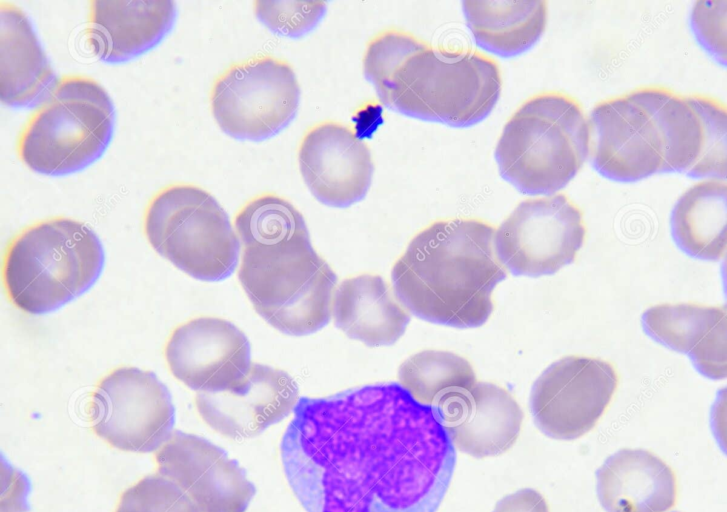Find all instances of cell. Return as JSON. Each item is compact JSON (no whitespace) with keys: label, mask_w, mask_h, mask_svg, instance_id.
I'll return each mask as SVG.
<instances>
[{"label":"cell","mask_w":727,"mask_h":512,"mask_svg":"<svg viewBox=\"0 0 727 512\" xmlns=\"http://www.w3.org/2000/svg\"><path fill=\"white\" fill-rule=\"evenodd\" d=\"M331 313L336 327L369 347L392 345L410 321L388 283L369 273L346 278L338 285Z\"/></svg>","instance_id":"603a6c76"},{"label":"cell","mask_w":727,"mask_h":512,"mask_svg":"<svg viewBox=\"0 0 727 512\" xmlns=\"http://www.w3.org/2000/svg\"><path fill=\"white\" fill-rule=\"evenodd\" d=\"M590 150L588 117L560 91L526 99L507 120L495 148L501 176L528 195H553L583 166Z\"/></svg>","instance_id":"5b68a950"},{"label":"cell","mask_w":727,"mask_h":512,"mask_svg":"<svg viewBox=\"0 0 727 512\" xmlns=\"http://www.w3.org/2000/svg\"><path fill=\"white\" fill-rule=\"evenodd\" d=\"M677 245L688 255L721 260L726 255V181L712 178L687 189L671 215Z\"/></svg>","instance_id":"484cf974"},{"label":"cell","mask_w":727,"mask_h":512,"mask_svg":"<svg viewBox=\"0 0 727 512\" xmlns=\"http://www.w3.org/2000/svg\"><path fill=\"white\" fill-rule=\"evenodd\" d=\"M362 66L385 106L452 127L486 118L502 89L494 58L476 49L435 46L398 28L368 41Z\"/></svg>","instance_id":"3957f363"},{"label":"cell","mask_w":727,"mask_h":512,"mask_svg":"<svg viewBox=\"0 0 727 512\" xmlns=\"http://www.w3.org/2000/svg\"><path fill=\"white\" fill-rule=\"evenodd\" d=\"M668 88L644 86L598 102L590 113L592 162L603 176L633 182L665 171L659 108Z\"/></svg>","instance_id":"9c48e42d"},{"label":"cell","mask_w":727,"mask_h":512,"mask_svg":"<svg viewBox=\"0 0 727 512\" xmlns=\"http://www.w3.org/2000/svg\"><path fill=\"white\" fill-rule=\"evenodd\" d=\"M493 512H549V508L538 491L524 488L499 500Z\"/></svg>","instance_id":"4dcf8cb0"},{"label":"cell","mask_w":727,"mask_h":512,"mask_svg":"<svg viewBox=\"0 0 727 512\" xmlns=\"http://www.w3.org/2000/svg\"><path fill=\"white\" fill-rule=\"evenodd\" d=\"M642 323L650 337L687 354L706 377H726L725 307L691 302L659 304L644 312Z\"/></svg>","instance_id":"44dd1931"},{"label":"cell","mask_w":727,"mask_h":512,"mask_svg":"<svg viewBox=\"0 0 727 512\" xmlns=\"http://www.w3.org/2000/svg\"><path fill=\"white\" fill-rule=\"evenodd\" d=\"M114 106L95 79L79 74L55 80L23 126L17 152L31 170L64 175L97 160L114 129Z\"/></svg>","instance_id":"52a82bcc"},{"label":"cell","mask_w":727,"mask_h":512,"mask_svg":"<svg viewBox=\"0 0 727 512\" xmlns=\"http://www.w3.org/2000/svg\"><path fill=\"white\" fill-rule=\"evenodd\" d=\"M596 491L606 512H667L676 503L677 483L658 456L625 448L596 471Z\"/></svg>","instance_id":"7402d4cb"},{"label":"cell","mask_w":727,"mask_h":512,"mask_svg":"<svg viewBox=\"0 0 727 512\" xmlns=\"http://www.w3.org/2000/svg\"><path fill=\"white\" fill-rule=\"evenodd\" d=\"M238 279L255 311L285 334L302 336L331 317L337 276L314 249L303 215L287 199L262 193L234 217Z\"/></svg>","instance_id":"7a4b0ae2"},{"label":"cell","mask_w":727,"mask_h":512,"mask_svg":"<svg viewBox=\"0 0 727 512\" xmlns=\"http://www.w3.org/2000/svg\"><path fill=\"white\" fill-rule=\"evenodd\" d=\"M495 230L478 218L441 219L420 230L392 267L396 298L428 322L484 324L493 290L507 276L495 252Z\"/></svg>","instance_id":"277c9868"},{"label":"cell","mask_w":727,"mask_h":512,"mask_svg":"<svg viewBox=\"0 0 727 512\" xmlns=\"http://www.w3.org/2000/svg\"><path fill=\"white\" fill-rule=\"evenodd\" d=\"M300 86L291 64L272 55L232 63L211 87L210 107L226 134L246 140L274 136L295 117Z\"/></svg>","instance_id":"30bf717a"},{"label":"cell","mask_w":727,"mask_h":512,"mask_svg":"<svg viewBox=\"0 0 727 512\" xmlns=\"http://www.w3.org/2000/svg\"><path fill=\"white\" fill-rule=\"evenodd\" d=\"M462 6L476 43L501 56H514L532 47L547 24L545 0H466Z\"/></svg>","instance_id":"d4e9b609"},{"label":"cell","mask_w":727,"mask_h":512,"mask_svg":"<svg viewBox=\"0 0 727 512\" xmlns=\"http://www.w3.org/2000/svg\"><path fill=\"white\" fill-rule=\"evenodd\" d=\"M158 473L202 512H245L256 493L237 461L209 440L174 431L155 455Z\"/></svg>","instance_id":"9a60e30c"},{"label":"cell","mask_w":727,"mask_h":512,"mask_svg":"<svg viewBox=\"0 0 727 512\" xmlns=\"http://www.w3.org/2000/svg\"><path fill=\"white\" fill-rule=\"evenodd\" d=\"M144 232L156 252L196 279L219 281L237 266L241 247L229 217L199 186L159 190L146 207Z\"/></svg>","instance_id":"ba28073f"},{"label":"cell","mask_w":727,"mask_h":512,"mask_svg":"<svg viewBox=\"0 0 727 512\" xmlns=\"http://www.w3.org/2000/svg\"><path fill=\"white\" fill-rule=\"evenodd\" d=\"M164 354L173 376L198 393L236 391L252 364L246 335L218 317H197L176 327Z\"/></svg>","instance_id":"5bb4252c"},{"label":"cell","mask_w":727,"mask_h":512,"mask_svg":"<svg viewBox=\"0 0 727 512\" xmlns=\"http://www.w3.org/2000/svg\"><path fill=\"white\" fill-rule=\"evenodd\" d=\"M175 17V3L170 0H92L85 35L100 59L120 62L155 46Z\"/></svg>","instance_id":"ffe728a7"},{"label":"cell","mask_w":727,"mask_h":512,"mask_svg":"<svg viewBox=\"0 0 727 512\" xmlns=\"http://www.w3.org/2000/svg\"><path fill=\"white\" fill-rule=\"evenodd\" d=\"M280 453L306 512H436L456 462L435 408L396 383L300 398Z\"/></svg>","instance_id":"6da1fadb"},{"label":"cell","mask_w":727,"mask_h":512,"mask_svg":"<svg viewBox=\"0 0 727 512\" xmlns=\"http://www.w3.org/2000/svg\"><path fill=\"white\" fill-rule=\"evenodd\" d=\"M617 386L618 375L611 363L594 357H563L546 368L532 387L534 422L553 439H577L596 425Z\"/></svg>","instance_id":"4fadbf2b"},{"label":"cell","mask_w":727,"mask_h":512,"mask_svg":"<svg viewBox=\"0 0 727 512\" xmlns=\"http://www.w3.org/2000/svg\"><path fill=\"white\" fill-rule=\"evenodd\" d=\"M665 172L692 177L726 176V106L711 96L667 89L659 108Z\"/></svg>","instance_id":"e0dca14e"},{"label":"cell","mask_w":727,"mask_h":512,"mask_svg":"<svg viewBox=\"0 0 727 512\" xmlns=\"http://www.w3.org/2000/svg\"><path fill=\"white\" fill-rule=\"evenodd\" d=\"M253 10L256 17L273 32L299 37L319 23L326 12V2L256 0Z\"/></svg>","instance_id":"f1b7e54d"},{"label":"cell","mask_w":727,"mask_h":512,"mask_svg":"<svg viewBox=\"0 0 727 512\" xmlns=\"http://www.w3.org/2000/svg\"><path fill=\"white\" fill-rule=\"evenodd\" d=\"M103 263V248L92 229L71 218L53 217L24 228L8 244L3 286L17 308L43 314L90 288Z\"/></svg>","instance_id":"8992f818"},{"label":"cell","mask_w":727,"mask_h":512,"mask_svg":"<svg viewBox=\"0 0 727 512\" xmlns=\"http://www.w3.org/2000/svg\"><path fill=\"white\" fill-rule=\"evenodd\" d=\"M2 103L26 106L44 96L55 82L50 62L24 11L0 2Z\"/></svg>","instance_id":"cb8c5ba5"},{"label":"cell","mask_w":727,"mask_h":512,"mask_svg":"<svg viewBox=\"0 0 727 512\" xmlns=\"http://www.w3.org/2000/svg\"><path fill=\"white\" fill-rule=\"evenodd\" d=\"M115 512H202L175 482L155 473L125 490Z\"/></svg>","instance_id":"83f0119b"},{"label":"cell","mask_w":727,"mask_h":512,"mask_svg":"<svg viewBox=\"0 0 727 512\" xmlns=\"http://www.w3.org/2000/svg\"><path fill=\"white\" fill-rule=\"evenodd\" d=\"M398 380L417 402L432 407L477 382L468 360L442 350H424L411 355L400 365Z\"/></svg>","instance_id":"4316f807"},{"label":"cell","mask_w":727,"mask_h":512,"mask_svg":"<svg viewBox=\"0 0 727 512\" xmlns=\"http://www.w3.org/2000/svg\"><path fill=\"white\" fill-rule=\"evenodd\" d=\"M298 400V385L286 371L252 363L239 389L199 392L195 404L212 429L232 439H247L287 417Z\"/></svg>","instance_id":"ac0fdd59"},{"label":"cell","mask_w":727,"mask_h":512,"mask_svg":"<svg viewBox=\"0 0 727 512\" xmlns=\"http://www.w3.org/2000/svg\"><path fill=\"white\" fill-rule=\"evenodd\" d=\"M582 210L564 193L521 201L495 230L501 264L514 275H551L572 263L583 246Z\"/></svg>","instance_id":"8fae6325"},{"label":"cell","mask_w":727,"mask_h":512,"mask_svg":"<svg viewBox=\"0 0 727 512\" xmlns=\"http://www.w3.org/2000/svg\"><path fill=\"white\" fill-rule=\"evenodd\" d=\"M691 22L701 43L725 63L726 2L697 1L692 9Z\"/></svg>","instance_id":"f546056e"},{"label":"cell","mask_w":727,"mask_h":512,"mask_svg":"<svg viewBox=\"0 0 727 512\" xmlns=\"http://www.w3.org/2000/svg\"><path fill=\"white\" fill-rule=\"evenodd\" d=\"M451 443L476 457L498 456L516 442L523 411L505 388L490 382H476L434 407Z\"/></svg>","instance_id":"d6986e66"},{"label":"cell","mask_w":727,"mask_h":512,"mask_svg":"<svg viewBox=\"0 0 727 512\" xmlns=\"http://www.w3.org/2000/svg\"><path fill=\"white\" fill-rule=\"evenodd\" d=\"M94 433L113 448L149 453L172 434L175 409L166 386L150 372L120 367L95 387L89 403Z\"/></svg>","instance_id":"7c38bea8"},{"label":"cell","mask_w":727,"mask_h":512,"mask_svg":"<svg viewBox=\"0 0 727 512\" xmlns=\"http://www.w3.org/2000/svg\"><path fill=\"white\" fill-rule=\"evenodd\" d=\"M298 164L313 196L340 208L365 197L374 171L367 143L350 126L331 120L319 122L304 133Z\"/></svg>","instance_id":"2e32d148"}]
</instances>
